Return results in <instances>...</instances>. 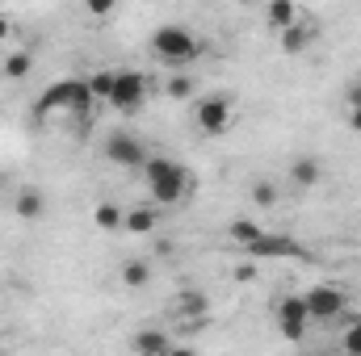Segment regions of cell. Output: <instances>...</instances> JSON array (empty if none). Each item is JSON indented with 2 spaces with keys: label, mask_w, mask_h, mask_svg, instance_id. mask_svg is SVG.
Instances as JSON below:
<instances>
[{
  "label": "cell",
  "mask_w": 361,
  "mask_h": 356,
  "mask_svg": "<svg viewBox=\"0 0 361 356\" xmlns=\"http://www.w3.org/2000/svg\"><path fill=\"white\" fill-rule=\"evenodd\" d=\"M349 109H361V84H353V89H349Z\"/></svg>",
  "instance_id": "obj_27"
},
{
  "label": "cell",
  "mask_w": 361,
  "mask_h": 356,
  "mask_svg": "<svg viewBox=\"0 0 361 356\" xmlns=\"http://www.w3.org/2000/svg\"><path fill=\"white\" fill-rule=\"evenodd\" d=\"M231 276H235V281H257V265H252V260H244V265H235Z\"/></svg>",
  "instance_id": "obj_25"
},
{
  "label": "cell",
  "mask_w": 361,
  "mask_h": 356,
  "mask_svg": "<svg viewBox=\"0 0 361 356\" xmlns=\"http://www.w3.org/2000/svg\"><path fill=\"white\" fill-rule=\"evenodd\" d=\"M324 356H332V352H324Z\"/></svg>",
  "instance_id": "obj_32"
},
{
  "label": "cell",
  "mask_w": 361,
  "mask_h": 356,
  "mask_svg": "<svg viewBox=\"0 0 361 356\" xmlns=\"http://www.w3.org/2000/svg\"><path fill=\"white\" fill-rule=\"evenodd\" d=\"M319 177H324V168H319V160H315V155H298V160L290 164V180H294L298 189L319 184Z\"/></svg>",
  "instance_id": "obj_15"
},
{
  "label": "cell",
  "mask_w": 361,
  "mask_h": 356,
  "mask_svg": "<svg viewBox=\"0 0 361 356\" xmlns=\"http://www.w3.org/2000/svg\"><path fill=\"white\" fill-rule=\"evenodd\" d=\"M105 155L114 160V168H143L147 164V147L130 134V130H114L105 139Z\"/></svg>",
  "instance_id": "obj_7"
},
{
  "label": "cell",
  "mask_w": 361,
  "mask_h": 356,
  "mask_svg": "<svg viewBox=\"0 0 361 356\" xmlns=\"http://www.w3.org/2000/svg\"><path fill=\"white\" fill-rule=\"evenodd\" d=\"M130 348H135V356H169V352H173L169 336H164V331H156V327H143V331H135Z\"/></svg>",
  "instance_id": "obj_12"
},
{
  "label": "cell",
  "mask_w": 361,
  "mask_h": 356,
  "mask_svg": "<svg viewBox=\"0 0 361 356\" xmlns=\"http://www.w3.org/2000/svg\"><path fill=\"white\" fill-rule=\"evenodd\" d=\"M92 222H97V231H109V235H114V231H122L126 214H122V210H118L114 201H101V205L92 210Z\"/></svg>",
  "instance_id": "obj_17"
},
{
  "label": "cell",
  "mask_w": 361,
  "mask_h": 356,
  "mask_svg": "<svg viewBox=\"0 0 361 356\" xmlns=\"http://www.w3.org/2000/svg\"><path fill=\"white\" fill-rule=\"evenodd\" d=\"M298 17H302V13H298V4H290V0H269V4H265V25H269L273 34H286Z\"/></svg>",
  "instance_id": "obj_13"
},
{
  "label": "cell",
  "mask_w": 361,
  "mask_h": 356,
  "mask_svg": "<svg viewBox=\"0 0 361 356\" xmlns=\"http://www.w3.org/2000/svg\"><path fill=\"white\" fill-rule=\"evenodd\" d=\"M30 68H34V55H30V51H17V55H8V59H4V68H0V72H4L8 80H25V76H30Z\"/></svg>",
  "instance_id": "obj_22"
},
{
  "label": "cell",
  "mask_w": 361,
  "mask_h": 356,
  "mask_svg": "<svg viewBox=\"0 0 361 356\" xmlns=\"http://www.w3.org/2000/svg\"><path fill=\"white\" fill-rule=\"evenodd\" d=\"M55 109H72V113H89L92 109V92L89 80H59L38 96L34 113H55Z\"/></svg>",
  "instance_id": "obj_3"
},
{
  "label": "cell",
  "mask_w": 361,
  "mask_h": 356,
  "mask_svg": "<svg viewBox=\"0 0 361 356\" xmlns=\"http://www.w3.org/2000/svg\"><path fill=\"white\" fill-rule=\"evenodd\" d=\"M193 122H197V130L210 134V139L227 134V126H231V96H206V101H197Z\"/></svg>",
  "instance_id": "obj_6"
},
{
  "label": "cell",
  "mask_w": 361,
  "mask_h": 356,
  "mask_svg": "<svg viewBox=\"0 0 361 356\" xmlns=\"http://www.w3.org/2000/svg\"><path fill=\"white\" fill-rule=\"evenodd\" d=\"M349 126L361 134V109H349Z\"/></svg>",
  "instance_id": "obj_28"
},
{
  "label": "cell",
  "mask_w": 361,
  "mask_h": 356,
  "mask_svg": "<svg viewBox=\"0 0 361 356\" xmlns=\"http://www.w3.org/2000/svg\"><path fill=\"white\" fill-rule=\"evenodd\" d=\"M152 51H156L160 63L185 68V63L197 59L202 46H197V34H193V30H185V25H160V30L152 34Z\"/></svg>",
  "instance_id": "obj_2"
},
{
  "label": "cell",
  "mask_w": 361,
  "mask_h": 356,
  "mask_svg": "<svg viewBox=\"0 0 361 356\" xmlns=\"http://www.w3.org/2000/svg\"><path fill=\"white\" fill-rule=\"evenodd\" d=\"M114 80H118V72H114V68H101V72H92V76H89L92 101H109V92H114Z\"/></svg>",
  "instance_id": "obj_21"
},
{
  "label": "cell",
  "mask_w": 361,
  "mask_h": 356,
  "mask_svg": "<svg viewBox=\"0 0 361 356\" xmlns=\"http://www.w3.org/2000/svg\"><path fill=\"white\" fill-rule=\"evenodd\" d=\"M143 172H147V193H152V201H160V205H180V201L189 197V172H185V164H177V160H169V155H147Z\"/></svg>",
  "instance_id": "obj_1"
},
{
  "label": "cell",
  "mask_w": 361,
  "mask_h": 356,
  "mask_svg": "<svg viewBox=\"0 0 361 356\" xmlns=\"http://www.w3.org/2000/svg\"><path fill=\"white\" fill-rule=\"evenodd\" d=\"M227 235H231V243H240V248H252V243L265 235V227H261V222H252V218H235V222L227 227Z\"/></svg>",
  "instance_id": "obj_16"
},
{
  "label": "cell",
  "mask_w": 361,
  "mask_h": 356,
  "mask_svg": "<svg viewBox=\"0 0 361 356\" xmlns=\"http://www.w3.org/2000/svg\"><path fill=\"white\" fill-rule=\"evenodd\" d=\"M0 189H4V172H0Z\"/></svg>",
  "instance_id": "obj_31"
},
{
  "label": "cell",
  "mask_w": 361,
  "mask_h": 356,
  "mask_svg": "<svg viewBox=\"0 0 361 356\" xmlns=\"http://www.w3.org/2000/svg\"><path fill=\"white\" fill-rule=\"evenodd\" d=\"M164 92H169L173 101H189V96H193V80H189L185 72H177V76H173V80L164 84Z\"/></svg>",
  "instance_id": "obj_24"
},
{
  "label": "cell",
  "mask_w": 361,
  "mask_h": 356,
  "mask_svg": "<svg viewBox=\"0 0 361 356\" xmlns=\"http://www.w3.org/2000/svg\"><path fill=\"white\" fill-rule=\"evenodd\" d=\"M302 306H307V319L311 323H328V319H336L349 306V293L336 289V285H315V289L302 293Z\"/></svg>",
  "instance_id": "obj_4"
},
{
  "label": "cell",
  "mask_w": 361,
  "mask_h": 356,
  "mask_svg": "<svg viewBox=\"0 0 361 356\" xmlns=\"http://www.w3.org/2000/svg\"><path fill=\"white\" fill-rule=\"evenodd\" d=\"M248 201H252V205H261V210H273V205L281 201V193H277V184H273V180H257V184L248 189Z\"/></svg>",
  "instance_id": "obj_20"
},
{
  "label": "cell",
  "mask_w": 361,
  "mask_h": 356,
  "mask_svg": "<svg viewBox=\"0 0 361 356\" xmlns=\"http://www.w3.org/2000/svg\"><path fill=\"white\" fill-rule=\"evenodd\" d=\"M244 252H248V260H302L307 256L294 235H269V231L252 248H244Z\"/></svg>",
  "instance_id": "obj_8"
},
{
  "label": "cell",
  "mask_w": 361,
  "mask_h": 356,
  "mask_svg": "<svg viewBox=\"0 0 361 356\" xmlns=\"http://www.w3.org/2000/svg\"><path fill=\"white\" fill-rule=\"evenodd\" d=\"M169 356H197V352H193V348H185V344H177V348H173Z\"/></svg>",
  "instance_id": "obj_30"
},
{
  "label": "cell",
  "mask_w": 361,
  "mask_h": 356,
  "mask_svg": "<svg viewBox=\"0 0 361 356\" xmlns=\"http://www.w3.org/2000/svg\"><path fill=\"white\" fill-rule=\"evenodd\" d=\"M341 352L345 356H361V319H353L341 336Z\"/></svg>",
  "instance_id": "obj_23"
},
{
  "label": "cell",
  "mask_w": 361,
  "mask_h": 356,
  "mask_svg": "<svg viewBox=\"0 0 361 356\" xmlns=\"http://www.w3.org/2000/svg\"><path fill=\"white\" fill-rule=\"evenodd\" d=\"M177 319L180 323H202V319H210V302H206L202 289H180L177 293Z\"/></svg>",
  "instance_id": "obj_11"
},
{
  "label": "cell",
  "mask_w": 361,
  "mask_h": 356,
  "mask_svg": "<svg viewBox=\"0 0 361 356\" xmlns=\"http://www.w3.org/2000/svg\"><path fill=\"white\" fill-rule=\"evenodd\" d=\"M277 327H281V336H286L290 344H298V340L307 336L311 319H307V306H302V298H298V293H290V298H281V302H277Z\"/></svg>",
  "instance_id": "obj_9"
},
{
  "label": "cell",
  "mask_w": 361,
  "mask_h": 356,
  "mask_svg": "<svg viewBox=\"0 0 361 356\" xmlns=\"http://www.w3.org/2000/svg\"><path fill=\"white\" fill-rule=\"evenodd\" d=\"M118 276H122V285H126V289H143V285L152 281V265H147V260H126Z\"/></svg>",
  "instance_id": "obj_19"
},
{
  "label": "cell",
  "mask_w": 361,
  "mask_h": 356,
  "mask_svg": "<svg viewBox=\"0 0 361 356\" xmlns=\"http://www.w3.org/2000/svg\"><path fill=\"white\" fill-rule=\"evenodd\" d=\"M8 30H13V17H4V13H0V38H4Z\"/></svg>",
  "instance_id": "obj_29"
},
{
  "label": "cell",
  "mask_w": 361,
  "mask_h": 356,
  "mask_svg": "<svg viewBox=\"0 0 361 356\" xmlns=\"http://www.w3.org/2000/svg\"><path fill=\"white\" fill-rule=\"evenodd\" d=\"M89 13H92V17H105V13H109V4H105V0H92Z\"/></svg>",
  "instance_id": "obj_26"
},
{
  "label": "cell",
  "mask_w": 361,
  "mask_h": 356,
  "mask_svg": "<svg viewBox=\"0 0 361 356\" xmlns=\"http://www.w3.org/2000/svg\"><path fill=\"white\" fill-rule=\"evenodd\" d=\"M122 227H126L130 235H152V231H156V210H152V205H135Z\"/></svg>",
  "instance_id": "obj_18"
},
{
  "label": "cell",
  "mask_w": 361,
  "mask_h": 356,
  "mask_svg": "<svg viewBox=\"0 0 361 356\" xmlns=\"http://www.w3.org/2000/svg\"><path fill=\"white\" fill-rule=\"evenodd\" d=\"M147 76L143 72H118V80H114V92H109V101L105 105H114V109H122V113H135L143 101H147Z\"/></svg>",
  "instance_id": "obj_5"
},
{
  "label": "cell",
  "mask_w": 361,
  "mask_h": 356,
  "mask_svg": "<svg viewBox=\"0 0 361 356\" xmlns=\"http://www.w3.org/2000/svg\"><path fill=\"white\" fill-rule=\"evenodd\" d=\"M13 214L25 218V222H38V218L47 214V197H42L38 189H21V193L13 197Z\"/></svg>",
  "instance_id": "obj_14"
},
{
  "label": "cell",
  "mask_w": 361,
  "mask_h": 356,
  "mask_svg": "<svg viewBox=\"0 0 361 356\" xmlns=\"http://www.w3.org/2000/svg\"><path fill=\"white\" fill-rule=\"evenodd\" d=\"M315 38H319V25H315V21H302V17H298V21H294V25H290V30L281 34V55H302V51H307V46L315 42Z\"/></svg>",
  "instance_id": "obj_10"
}]
</instances>
